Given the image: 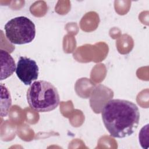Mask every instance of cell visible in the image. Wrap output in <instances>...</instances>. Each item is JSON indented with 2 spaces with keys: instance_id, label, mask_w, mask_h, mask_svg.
Wrapping results in <instances>:
<instances>
[{
  "instance_id": "cell-1",
  "label": "cell",
  "mask_w": 149,
  "mask_h": 149,
  "mask_svg": "<svg viewBox=\"0 0 149 149\" xmlns=\"http://www.w3.org/2000/svg\"><path fill=\"white\" fill-rule=\"evenodd\" d=\"M101 115L104 126L110 135L124 138L132 135L137 128L140 111L133 102L120 99H112L104 106Z\"/></svg>"
},
{
  "instance_id": "cell-2",
  "label": "cell",
  "mask_w": 149,
  "mask_h": 149,
  "mask_svg": "<svg viewBox=\"0 0 149 149\" xmlns=\"http://www.w3.org/2000/svg\"><path fill=\"white\" fill-rule=\"evenodd\" d=\"M26 97L31 109L38 112L53 111L60 102L56 88L45 80L33 82L27 90Z\"/></svg>"
},
{
  "instance_id": "cell-3",
  "label": "cell",
  "mask_w": 149,
  "mask_h": 149,
  "mask_svg": "<svg viewBox=\"0 0 149 149\" xmlns=\"http://www.w3.org/2000/svg\"><path fill=\"white\" fill-rule=\"evenodd\" d=\"M4 29L7 39L13 44L30 43L36 36L34 23L25 16H19L10 19L5 25Z\"/></svg>"
},
{
  "instance_id": "cell-4",
  "label": "cell",
  "mask_w": 149,
  "mask_h": 149,
  "mask_svg": "<svg viewBox=\"0 0 149 149\" xmlns=\"http://www.w3.org/2000/svg\"><path fill=\"white\" fill-rule=\"evenodd\" d=\"M38 66L36 62L26 56H20L16 68V74L25 85H30L38 77Z\"/></svg>"
},
{
  "instance_id": "cell-5",
  "label": "cell",
  "mask_w": 149,
  "mask_h": 149,
  "mask_svg": "<svg viewBox=\"0 0 149 149\" xmlns=\"http://www.w3.org/2000/svg\"><path fill=\"white\" fill-rule=\"evenodd\" d=\"M1 80L10 76L16 70V65L13 58L5 50L1 49Z\"/></svg>"
},
{
  "instance_id": "cell-6",
  "label": "cell",
  "mask_w": 149,
  "mask_h": 149,
  "mask_svg": "<svg viewBox=\"0 0 149 149\" xmlns=\"http://www.w3.org/2000/svg\"><path fill=\"white\" fill-rule=\"evenodd\" d=\"M1 115L2 117L6 116L10 110L12 105L10 94L8 88L2 83L1 84Z\"/></svg>"
}]
</instances>
